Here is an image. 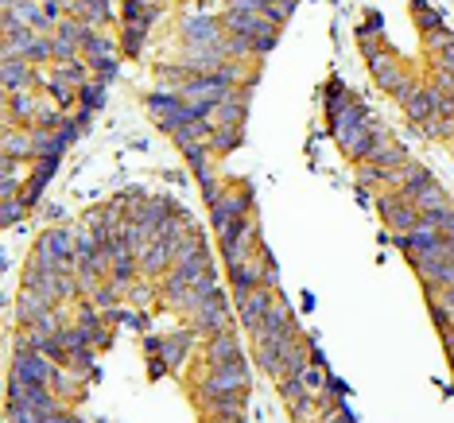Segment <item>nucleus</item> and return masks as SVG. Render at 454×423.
<instances>
[{"label":"nucleus","instance_id":"obj_22","mask_svg":"<svg viewBox=\"0 0 454 423\" xmlns=\"http://www.w3.org/2000/svg\"><path fill=\"white\" fill-rule=\"evenodd\" d=\"M291 307H288V299H284L280 291L272 295V303H269V314H264V327L256 330V334H276V330H284V327H291ZM253 334V338H256Z\"/></svg>","mask_w":454,"mask_h":423},{"label":"nucleus","instance_id":"obj_13","mask_svg":"<svg viewBox=\"0 0 454 423\" xmlns=\"http://www.w3.org/2000/svg\"><path fill=\"white\" fill-rule=\"evenodd\" d=\"M369 74H373V82L381 86L384 94H397L404 82H408V74H404V66H400V58L384 47V51H377L369 58Z\"/></svg>","mask_w":454,"mask_h":423},{"label":"nucleus","instance_id":"obj_19","mask_svg":"<svg viewBox=\"0 0 454 423\" xmlns=\"http://www.w3.org/2000/svg\"><path fill=\"white\" fill-rule=\"evenodd\" d=\"M237 358H245L237 330H230V334H214V338L206 342V366H225V361H237Z\"/></svg>","mask_w":454,"mask_h":423},{"label":"nucleus","instance_id":"obj_24","mask_svg":"<svg viewBox=\"0 0 454 423\" xmlns=\"http://www.w3.org/2000/svg\"><path fill=\"white\" fill-rule=\"evenodd\" d=\"M136 276H140V257L136 253H121V257H113L110 264V283H117V288H128Z\"/></svg>","mask_w":454,"mask_h":423},{"label":"nucleus","instance_id":"obj_15","mask_svg":"<svg viewBox=\"0 0 454 423\" xmlns=\"http://www.w3.org/2000/svg\"><path fill=\"white\" fill-rule=\"evenodd\" d=\"M245 397H249V392H222V397H206V400H199V408H202V416L245 419Z\"/></svg>","mask_w":454,"mask_h":423},{"label":"nucleus","instance_id":"obj_20","mask_svg":"<svg viewBox=\"0 0 454 423\" xmlns=\"http://www.w3.org/2000/svg\"><path fill=\"white\" fill-rule=\"evenodd\" d=\"M4 86H8V94L32 90V86H35V74H32V66H27V58L4 55Z\"/></svg>","mask_w":454,"mask_h":423},{"label":"nucleus","instance_id":"obj_32","mask_svg":"<svg viewBox=\"0 0 454 423\" xmlns=\"http://www.w3.org/2000/svg\"><path fill=\"white\" fill-rule=\"evenodd\" d=\"M82 78H86V66L82 63H78V58H71V63H58V71H55V82H78V86H86L82 82Z\"/></svg>","mask_w":454,"mask_h":423},{"label":"nucleus","instance_id":"obj_37","mask_svg":"<svg viewBox=\"0 0 454 423\" xmlns=\"http://www.w3.org/2000/svg\"><path fill=\"white\" fill-rule=\"evenodd\" d=\"M63 12H66V4H58V0H47L43 4V16L51 19V24H63Z\"/></svg>","mask_w":454,"mask_h":423},{"label":"nucleus","instance_id":"obj_31","mask_svg":"<svg viewBox=\"0 0 454 423\" xmlns=\"http://www.w3.org/2000/svg\"><path fill=\"white\" fill-rule=\"evenodd\" d=\"M389 167H377V163H358V183H369V186H389Z\"/></svg>","mask_w":454,"mask_h":423},{"label":"nucleus","instance_id":"obj_29","mask_svg":"<svg viewBox=\"0 0 454 423\" xmlns=\"http://www.w3.org/2000/svg\"><path fill=\"white\" fill-rule=\"evenodd\" d=\"M288 412H291L295 423H307L314 412H319V400H314V392H303L299 400H291V404H288Z\"/></svg>","mask_w":454,"mask_h":423},{"label":"nucleus","instance_id":"obj_35","mask_svg":"<svg viewBox=\"0 0 454 423\" xmlns=\"http://www.w3.org/2000/svg\"><path fill=\"white\" fill-rule=\"evenodd\" d=\"M27 210H32V206L24 202V194H16V199H4V214H0V218H4V225H16Z\"/></svg>","mask_w":454,"mask_h":423},{"label":"nucleus","instance_id":"obj_4","mask_svg":"<svg viewBox=\"0 0 454 423\" xmlns=\"http://www.w3.org/2000/svg\"><path fill=\"white\" fill-rule=\"evenodd\" d=\"M397 245L408 261H428V257H447V238L435 225L420 222L412 233H397Z\"/></svg>","mask_w":454,"mask_h":423},{"label":"nucleus","instance_id":"obj_23","mask_svg":"<svg viewBox=\"0 0 454 423\" xmlns=\"http://www.w3.org/2000/svg\"><path fill=\"white\" fill-rule=\"evenodd\" d=\"M194 334L199 330H183V334H167L163 338V346H160V353H163V366H179V361L191 353V346H194Z\"/></svg>","mask_w":454,"mask_h":423},{"label":"nucleus","instance_id":"obj_34","mask_svg":"<svg viewBox=\"0 0 454 423\" xmlns=\"http://www.w3.org/2000/svg\"><path fill=\"white\" fill-rule=\"evenodd\" d=\"M412 16L420 19L423 32H435V27H443V19L435 12H428V0H412Z\"/></svg>","mask_w":454,"mask_h":423},{"label":"nucleus","instance_id":"obj_30","mask_svg":"<svg viewBox=\"0 0 454 423\" xmlns=\"http://www.w3.org/2000/svg\"><path fill=\"white\" fill-rule=\"evenodd\" d=\"M423 47L431 51V58L443 55L447 47H454V35L447 32V27H435V32H423Z\"/></svg>","mask_w":454,"mask_h":423},{"label":"nucleus","instance_id":"obj_33","mask_svg":"<svg viewBox=\"0 0 454 423\" xmlns=\"http://www.w3.org/2000/svg\"><path fill=\"white\" fill-rule=\"evenodd\" d=\"M280 385V400L284 404H291V400H299L303 392H311L307 385H303V377H284V381H276Z\"/></svg>","mask_w":454,"mask_h":423},{"label":"nucleus","instance_id":"obj_8","mask_svg":"<svg viewBox=\"0 0 454 423\" xmlns=\"http://www.w3.org/2000/svg\"><path fill=\"white\" fill-rule=\"evenodd\" d=\"M249 202H253V191L245 186V191H225L218 202L210 206V225H214V233H222L230 230V225L237 222V218H249Z\"/></svg>","mask_w":454,"mask_h":423},{"label":"nucleus","instance_id":"obj_5","mask_svg":"<svg viewBox=\"0 0 454 423\" xmlns=\"http://www.w3.org/2000/svg\"><path fill=\"white\" fill-rule=\"evenodd\" d=\"M191 319H194V330L206 334V338H214V334H230V330H237V311L230 307L225 291H218L214 299H206L202 307L191 314Z\"/></svg>","mask_w":454,"mask_h":423},{"label":"nucleus","instance_id":"obj_39","mask_svg":"<svg viewBox=\"0 0 454 423\" xmlns=\"http://www.w3.org/2000/svg\"><path fill=\"white\" fill-rule=\"evenodd\" d=\"M202 423H245V419H218V416H206Z\"/></svg>","mask_w":454,"mask_h":423},{"label":"nucleus","instance_id":"obj_27","mask_svg":"<svg viewBox=\"0 0 454 423\" xmlns=\"http://www.w3.org/2000/svg\"><path fill=\"white\" fill-rule=\"evenodd\" d=\"M350 102H353L350 90H345L342 82H330V86H327V97H322V105H327V121H334V117H338Z\"/></svg>","mask_w":454,"mask_h":423},{"label":"nucleus","instance_id":"obj_26","mask_svg":"<svg viewBox=\"0 0 454 423\" xmlns=\"http://www.w3.org/2000/svg\"><path fill=\"white\" fill-rule=\"evenodd\" d=\"M237 144H241V129H233V125H214V129H210V147H214V155L233 152Z\"/></svg>","mask_w":454,"mask_h":423},{"label":"nucleus","instance_id":"obj_3","mask_svg":"<svg viewBox=\"0 0 454 423\" xmlns=\"http://www.w3.org/2000/svg\"><path fill=\"white\" fill-rule=\"evenodd\" d=\"M32 264L39 268H74L78 264V249H74V230H66V225H55V230H47L39 245L32 249Z\"/></svg>","mask_w":454,"mask_h":423},{"label":"nucleus","instance_id":"obj_14","mask_svg":"<svg viewBox=\"0 0 454 423\" xmlns=\"http://www.w3.org/2000/svg\"><path fill=\"white\" fill-rule=\"evenodd\" d=\"M416 210H420V218H423V222H428V225H435V230H439V225H443V222H447L450 214H454V202L447 199V191H443L439 183H431L428 191H423L420 199H416Z\"/></svg>","mask_w":454,"mask_h":423},{"label":"nucleus","instance_id":"obj_38","mask_svg":"<svg viewBox=\"0 0 454 423\" xmlns=\"http://www.w3.org/2000/svg\"><path fill=\"white\" fill-rule=\"evenodd\" d=\"M439 233H443V238H447V241L454 245V214H450V218H447V222H443V225H439Z\"/></svg>","mask_w":454,"mask_h":423},{"label":"nucleus","instance_id":"obj_6","mask_svg":"<svg viewBox=\"0 0 454 423\" xmlns=\"http://www.w3.org/2000/svg\"><path fill=\"white\" fill-rule=\"evenodd\" d=\"M8 404H27L43 416H55V412H63V397L51 385H27V381L8 377Z\"/></svg>","mask_w":454,"mask_h":423},{"label":"nucleus","instance_id":"obj_7","mask_svg":"<svg viewBox=\"0 0 454 423\" xmlns=\"http://www.w3.org/2000/svg\"><path fill=\"white\" fill-rule=\"evenodd\" d=\"M377 210H381V218H384V225H389L392 233H412L423 222L416 202H408L400 191H384L377 199Z\"/></svg>","mask_w":454,"mask_h":423},{"label":"nucleus","instance_id":"obj_17","mask_svg":"<svg viewBox=\"0 0 454 423\" xmlns=\"http://www.w3.org/2000/svg\"><path fill=\"white\" fill-rule=\"evenodd\" d=\"M51 307H58L55 299H47L43 291H32V288H24L19 291V307H16V319H19V327H35L39 319H43Z\"/></svg>","mask_w":454,"mask_h":423},{"label":"nucleus","instance_id":"obj_16","mask_svg":"<svg viewBox=\"0 0 454 423\" xmlns=\"http://www.w3.org/2000/svg\"><path fill=\"white\" fill-rule=\"evenodd\" d=\"M230 288H233V299H241V295H249V291H261L264 288V268H261V261H245V264H237V268H230Z\"/></svg>","mask_w":454,"mask_h":423},{"label":"nucleus","instance_id":"obj_28","mask_svg":"<svg viewBox=\"0 0 454 423\" xmlns=\"http://www.w3.org/2000/svg\"><path fill=\"white\" fill-rule=\"evenodd\" d=\"M78 102H82V110H86V113L102 110V102H105V86H102V82H86V86H78Z\"/></svg>","mask_w":454,"mask_h":423},{"label":"nucleus","instance_id":"obj_18","mask_svg":"<svg viewBox=\"0 0 454 423\" xmlns=\"http://www.w3.org/2000/svg\"><path fill=\"white\" fill-rule=\"evenodd\" d=\"M431 183H435V175H431L423 163L412 160V163H404V167H400V186H397V191H400L408 202H416V199H420L423 191H428Z\"/></svg>","mask_w":454,"mask_h":423},{"label":"nucleus","instance_id":"obj_1","mask_svg":"<svg viewBox=\"0 0 454 423\" xmlns=\"http://www.w3.org/2000/svg\"><path fill=\"white\" fill-rule=\"evenodd\" d=\"M253 385V369L245 358L237 361H225V366H210L206 377L194 385V397L206 400V397H222V392H249Z\"/></svg>","mask_w":454,"mask_h":423},{"label":"nucleus","instance_id":"obj_36","mask_svg":"<svg viewBox=\"0 0 454 423\" xmlns=\"http://www.w3.org/2000/svg\"><path fill=\"white\" fill-rule=\"evenodd\" d=\"M47 97H51L58 110H71V105L78 102V94H71V86H63V82H51V86H47Z\"/></svg>","mask_w":454,"mask_h":423},{"label":"nucleus","instance_id":"obj_9","mask_svg":"<svg viewBox=\"0 0 454 423\" xmlns=\"http://www.w3.org/2000/svg\"><path fill=\"white\" fill-rule=\"evenodd\" d=\"M276 291H249L241 295V299H233V311H237V327H241L245 334H256L264 327V314H269V303H272Z\"/></svg>","mask_w":454,"mask_h":423},{"label":"nucleus","instance_id":"obj_21","mask_svg":"<svg viewBox=\"0 0 454 423\" xmlns=\"http://www.w3.org/2000/svg\"><path fill=\"white\" fill-rule=\"evenodd\" d=\"M35 94L32 90H19V94H8V129H19V125L35 121Z\"/></svg>","mask_w":454,"mask_h":423},{"label":"nucleus","instance_id":"obj_10","mask_svg":"<svg viewBox=\"0 0 454 423\" xmlns=\"http://www.w3.org/2000/svg\"><path fill=\"white\" fill-rule=\"evenodd\" d=\"M222 16H186L183 19V47H218L225 43Z\"/></svg>","mask_w":454,"mask_h":423},{"label":"nucleus","instance_id":"obj_12","mask_svg":"<svg viewBox=\"0 0 454 423\" xmlns=\"http://www.w3.org/2000/svg\"><path fill=\"white\" fill-rule=\"evenodd\" d=\"M404 113H408V121L420 129V125L435 121V117L443 113V94H439L431 82H428V86H416V94L404 102Z\"/></svg>","mask_w":454,"mask_h":423},{"label":"nucleus","instance_id":"obj_11","mask_svg":"<svg viewBox=\"0 0 454 423\" xmlns=\"http://www.w3.org/2000/svg\"><path fill=\"white\" fill-rule=\"evenodd\" d=\"M55 366H58V361H51L47 353L16 350V358H12V377H16V381H27V385H47Z\"/></svg>","mask_w":454,"mask_h":423},{"label":"nucleus","instance_id":"obj_25","mask_svg":"<svg viewBox=\"0 0 454 423\" xmlns=\"http://www.w3.org/2000/svg\"><path fill=\"white\" fill-rule=\"evenodd\" d=\"M4 152L16 155V160H35V147H32V132H19V129H8L4 136Z\"/></svg>","mask_w":454,"mask_h":423},{"label":"nucleus","instance_id":"obj_2","mask_svg":"<svg viewBox=\"0 0 454 423\" xmlns=\"http://www.w3.org/2000/svg\"><path fill=\"white\" fill-rule=\"evenodd\" d=\"M256 249H261V230H256V218L249 214V218H237L230 230L218 238V253L225 261V268H237V264L253 261Z\"/></svg>","mask_w":454,"mask_h":423}]
</instances>
